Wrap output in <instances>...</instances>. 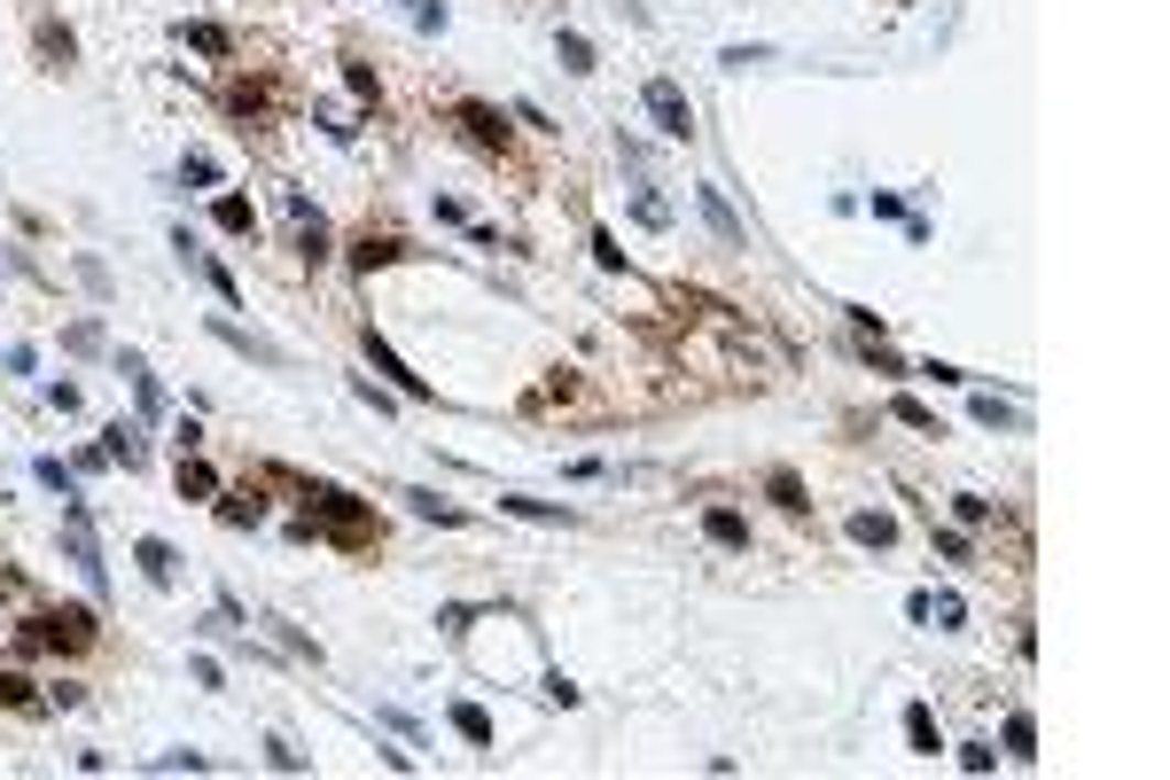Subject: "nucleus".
<instances>
[{
	"label": "nucleus",
	"mask_w": 1170,
	"mask_h": 780,
	"mask_svg": "<svg viewBox=\"0 0 1170 780\" xmlns=\"http://www.w3.org/2000/svg\"><path fill=\"white\" fill-rule=\"evenodd\" d=\"M297 499H305V515H297V539H328V547H383V515L359 499V492H343V484H297Z\"/></svg>",
	"instance_id": "f257e3e1"
},
{
	"label": "nucleus",
	"mask_w": 1170,
	"mask_h": 780,
	"mask_svg": "<svg viewBox=\"0 0 1170 780\" xmlns=\"http://www.w3.org/2000/svg\"><path fill=\"white\" fill-rule=\"evenodd\" d=\"M17 640L24 648H47V656H86L102 640V617L95 609H32L24 625H17Z\"/></svg>",
	"instance_id": "f03ea898"
},
{
	"label": "nucleus",
	"mask_w": 1170,
	"mask_h": 780,
	"mask_svg": "<svg viewBox=\"0 0 1170 780\" xmlns=\"http://www.w3.org/2000/svg\"><path fill=\"white\" fill-rule=\"evenodd\" d=\"M282 211L297 219V257H305V266H328V257H336V234H328L320 204H313L305 188H282Z\"/></svg>",
	"instance_id": "7ed1b4c3"
},
{
	"label": "nucleus",
	"mask_w": 1170,
	"mask_h": 780,
	"mask_svg": "<svg viewBox=\"0 0 1170 780\" xmlns=\"http://www.w3.org/2000/svg\"><path fill=\"white\" fill-rule=\"evenodd\" d=\"M641 102H648V118H656V133H664V141H687V133H695V102H687V86H679V78H648V86H641Z\"/></svg>",
	"instance_id": "20e7f679"
},
{
	"label": "nucleus",
	"mask_w": 1170,
	"mask_h": 780,
	"mask_svg": "<svg viewBox=\"0 0 1170 780\" xmlns=\"http://www.w3.org/2000/svg\"><path fill=\"white\" fill-rule=\"evenodd\" d=\"M453 125H461L477 149H492V156H507V149H515V125H507L492 102H461V110H453Z\"/></svg>",
	"instance_id": "39448f33"
},
{
	"label": "nucleus",
	"mask_w": 1170,
	"mask_h": 780,
	"mask_svg": "<svg viewBox=\"0 0 1170 780\" xmlns=\"http://www.w3.org/2000/svg\"><path fill=\"white\" fill-rule=\"evenodd\" d=\"M359 343H368V360H375V375H391V383H398L406 398H429V375H414V367H406V360L391 352V336H383L375 320H368V328H359Z\"/></svg>",
	"instance_id": "423d86ee"
},
{
	"label": "nucleus",
	"mask_w": 1170,
	"mask_h": 780,
	"mask_svg": "<svg viewBox=\"0 0 1170 780\" xmlns=\"http://www.w3.org/2000/svg\"><path fill=\"white\" fill-rule=\"evenodd\" d=\"M398 257H414V242L391 234V227H368L351 242V274H383V266H398Z\"/></svg>",
	"instance_id": "0eeeda50"
},
{
	"label": "nucleus",
	"mask_w": 1170,
	"mask_h": 780,
	"mask_svg": "<svg viewBox=\"0 0 1170 780\" xmlns=\"http://www.w3.org/2000/svg\"><path fill=\"white\" fill-rule=\"evenodd\" d=\"M702 539L726 547V554H750V515L742 507H702Z\"/></svg>",
	"instance_id": "6e6552de"
},
{
	"label": "nucleus",
	"mask_w": 1170,
	"mask_h": 780,
	"mask_svg": "<svg viewBox=\"0 0 1170 780\" xmlns=\"http://www.w3.org/2000/svg\"><path fill=\"white\" fill-rule=\"evenodd\" d=\"M227 110H234L242 125H258L265 110H274V86H265V78H234V86H227Z\"/></svg>",
	"instance_id": "1a4fd4ad"
},
{
	"label": "nucleus",
	"mask_w": 1170,
	"mask_h": 780,
	"mask_svg": "<svg viewBox=\"0 0 1170 780\" xmlns=\"http://www.w3.org/2000/svg\"><path fill=\"white\" fill-rule=\"evenodd\" d=\"M32 40H40V63H47V70H70V63H78V40H70V24L40 17V32H32Z\"/></svg>",
	"instance_id": "9d476101"
},
{
	"label": "nucleus",
	"mask_w": 1170,
	"mask_h": 780,
	"mask_svg": "<svg viewBox=\"0 0 1170 780\" xmlns=\"http://www.w3.org/2000/svg\"><path fill=\"white\" fill-rule=\"evenodd\" d=\"M695 204H702V219H710V234H718V242H726V250H742V242H750V234H742V219L726 211V196H718V188H695Z\"/></svg>",
	"instance_id": "9b49d317"
},
{
	"label": "nucleus",
	"mask_w": 1170,
	"mask_h": 780,
	"mask_svg": "<svg viewBox=\"0 0 1170 780\" xmlns=\"http://www.w3.org/2000/svg\"><path fill=\"white\" fill-rule=\"evenodd\" d=\"M211 227L242 242V234H258V204H250V196H219V204H211Z\"/></svg>",
	"instance_id": "f8f14e48"
},
{
	"label": "nucleus",
	"mask_w": 1170,
	"mask_h": 780,
	"mask_svg": "<svg viewBox=\"0 0 1170 780\" xmlns=\"http://www.w3.org/2000/svg\"><path fill=\"white\" fill-rule=\"evenodd\" d=\"M219 524H265V492H258V484L219 492Z\"/></svg>",
	"instance_id": "ddd939ff"
},
{
	"label": "nucleus",
	"mask_w": 1170,
	"mask_h": 780,
	"mask_svg": "<svg viewBox=\"0 0 1170 780\" xmlns=\"http://www.w3.org/2000/svg\"><path fill=\"white\" fill-rule=\"evenodd\" d=\"M500 507H507V515H523V524H578L570 507H555V499H531V492H500Z\"/></svg>",
	"instance_id": "4468645a"
},
{
	"label": "nucleus",
	"mask_w": 1170,
	"mask_h": 780,
	"mask_svg": "<svg viewBox=\"0 0 1170 780\" xmlns=\"http://www.w3.org/2000/svg\"><path fill=\"white\" fill-rule=\"evenodd\" d=\"M555 63H562L570 78H593V70H601V63H593V40H586V32H555Z\"/></svg>",
	"instance_id": "2eb2a0df"
},
{
	"label": "nucleus",
	"mask_w": 1170,
	"mask_h": 780,
	"mask_svg": "<svg viewBox=\"0 0 1170 780\" xmlns=\"http://www.w3.org/2000/svg\"><path fill=\"white\" fill-rule=\"evenodd\" d=\"M133 562H141V578H149V585H172V578H179V554H172L164 539H141V547H133Z\"/></svg>",
	"instance_id": "dca6fc26"
},
{
	"label": "nucleus",
	"mask_w": 1170,
	"mask_h": 780,
	"mask_svg": "<svg viewBox=\"0 0 1170 780\" xmlns=\"http://www.w3.org/2000/svg\"><path fill=\"white\" fill-rule=\"evenodd\" d=\"M906 741H914V757H937V749H944V734H937V711H929V703H906Z\"/></svg>",
	"instance_id": "f3484780"
},
{
	"label": "nucleus",
	"mask_w": 1170,
	"mask_h": 780,
	"mask_svg": "<svg viewBox=\"0 0 1170 780\" xmlns=\"http://www.w3.org/2000/svg\"><path fill=\"white\" fill-rule=\"evenodd\" d=\"M851 539H859V547H874V554H882V547H889V539H897V515H882V507H859V515H851Z\"/></svg>",
	"instance_id": "a211bd4d"
},
{
	"label": "nucleus",
	"mask_w": 1170,
	"mask_h": 780,
	"mask_svg": "<svg viewBox=\"0 0 1170 780\" xmlns=\"http://www.w3.org/2000/svg\"><path fill=\"white\" fill-rule=\"evenodd\" d=\"M102 453H110V461H125V469H141V461H149V446H141V429H133V421H110V429H102Z\"/></svg>",
	"instance_id": "6ab92c4d"
},
{
	"label": "nucleus",
	"mask_w": 1170,
	"mask_h": 780,
	"mask_svg": "<svg viewBox=\"0 0 1170 780\" xmlns=\"http://www.w3.org/2000/svg\"><path fill=\"white\" fill-rule=\"evenodd\" d=\"M765 499H773V507H788V515L812 507V492H803V476H796V469H773V476H765Z\"/></svg>",
	"instance_id": "aec40b11"
},
{
	"label": "nucleus",
	"mask_w": 1170,
	"mask_h": 780,
	"mask_svg": "<svg viewBox=\"0 0 1170 780\" xmlns=\"http://www.w3.org/2000/svg\"><path fill=\"white\" fill-rule=\"evenodd\" d=\"M118 367H125V383H133V398H141V414H164V391H156V375H149V360H141V352H125Z\"/></svg>",
	"instance_id": "412c9836"
},
{
	"label": "nucleus",
	"mask_w": 1170,
	"mask_h": 780,
	"mask_svg": "<svg viewBox=\"0 0 1170 780\" xmlns=\"http://www.w3.org/2000/svg\"><path fill=\"white\" fill-rule=\"evenodd\" d=\"M211 336H219V343H234V352H242V360H265V367H274V360H282V352H274V343H258V336H250V328H234V320H211Z\"/></svg>",
	"instance_id": "4be33fe9"
},
{
	"label": "nucleus",
	"mask_w": 1170,
	"mask_h": 780,
	"mask_svg": "<svg viewBox=\"0 0 1170 780\" xmlns=\"http://www.w3.org/2000/svg\"><path fill=\"white\" fill-rule=\"evenodd\" d=\"M453 734L461 741H477V749H492L500 734H492V711H477V703H453Z\"/></svg>",
	"instance_id": "5701e85b"
},
{
	"label": "nucleus",
	"mask_w": 1170,
	"mask_h": 780,
	"mask_svg": "<svg viewBox=\"0 0 1170 780\" xmlns=\"http://www.w3.org/2000/svg\"><path fill=\"white\" fill-rule=\"evenodd\" d=\"M179 499H219V476L196 453H179Z\"/></svg>",
	"instance_id": "b1692460"
},
{
	"label": "nucleus",
	"mask_w": 1170,
	"mask_h": 780,
	"mask_svg": "<svg viewBox=\"0 0 1170 780\" xmlns=\"http://www.w3.org/2000/svg\"><path fill=\"white\" fill-rule=\"evenodd\" d=\"M179 40H188L196 55H234V32H227V24H179Z\"/></svg>",
	"instance_id": "393cba45"
},
{
	"label": "nucleus",
	"mask_w": 1170,
	"mask_h": 780,
	"mask_svg": "<svg viewBox=\"0 0 1170 780\" xmlns=\"http://www.w3.org/2000/svg\"><path fill=\"white\" fill-rule=\"evenodd\" d=\"M343 86H351V102H368V110H383V78H375L368 63H343Z\"/></svg>",
	"instance_id": "a878e982"
},
{
	"label": "nucleus",
	"mask_w": 1170,
	"mask_h": 780,
	"mask_svg": "<svg viewBox=\"0 0 1170 780\" xmlns=\"http://www.w3.org/2000/svg\"><path fill=\"white\" fill-rule=\"evenodd\" d=\"M179 180H188V188H219V156H211V149H188V156H179Z\"/></svg>",
	"instance_id": "bb28decb"
},
{
	"label": "nucleus",
	"mask_w": 1170,
	"mask_h": 780,
	"mask_svg": "<svg viewBox=\"0 0 1170 780\" xmlns=\"http://www.w3.org/2000/svg\"><path fill=\"white\" fill-rule=\"evenodd\" d=\"M889 414L906 421V429H921V438H944V421H937V414H929L921 398H889Z\"/></svg>",
	"instance_id": "cd10ccee"
},
{
	"label": "nucleus",
	"mask_w": 1170,
	"mask_h": 780,
	"mask_svg": "<svg viewBox=\"0 0 1170 780\" xmlns=\"http://www.w3.org/2000/svg\"><path fill=\"white\" fill-rule=\"evenodd\" d=\"M398 499H406L414 515H429V524H469V515H461V507H445L437 492H398Z\"/></svg>",
	"instance_id": "c85d7f7f"
},
{
	"label": "nucleus",
	"mask_w": 1170,
	"mask_h": 780,
	"mask_svg": "<svg viewBox=\"0 0 1170 780\" xmlns=\"http://www.w3.org/2000/svg\"><path fill=\"white\" fill-rule=\"evenodd\" d=\"M1007 749H1015V757H1038V718H1030V711H1007Z\"/></svg>",
	"instance_id": "c756f323"
},
{
	"label": "nucleus",
	"mask_w": 1170,
	"mask_h": 780,
	"mask_svg": "<svg viewBox=\"0 0 1170 780\" xmlns=\"http://www.w3.org/2000/svg\"><path fill=\"white\" fill-rule=\"evenodd\" d=\"M0 703H9V711H40V695H32L24 671H0Z\"/></svg>",
	"instance_id": "7c9ffc66"
},
{
	"label": "nucleus",
	"mask_w": 1170,
	"mask_h": 780,
	"mask_svg": "<svg viewBox=\"0 0 1170 780\" xmlns=\"http://www.w3.org/2000/svg\"><path fill=\"white\" fill-rule=\"evenodd\" d=\"M929 617H937L944 633H960V625H967V601H960V593H937V601H929Z\"/></svg>",
	"instance_id": "2f4dec72"
},
{
	"label": "nucleus",
	"mask_w": 1170,
	"mask_h": 780,
	"mask_svg": "<svg viewBox=\"0 0 1170 780\" xmlns=\"http://www.w3.org/2000/svg\"><path fill=\"white\" fill-rule=\"evenodd\" d=\"M156 772H211V757H204V749H164Z\"/></svg>",
	"instance_id": "473e14b6"
},
{
	"label": "nucleus",
	"mask_w": 1170,
	"mask_h": 780,
	"mask_svg": "<svg viewBox=\"0 0 1170 780\" xmlns=\"http://www.w3.org/2000/svg\"><path fill=\"white\" fill-rule=\"evenodd\" d=\"M63 352H102V328H95V320H70V328H63Z\"/></svg>",
	"instance_id": "72a5a7b5"
},
{
	"label": "nucleus",
	"mask_w": 1170,
	"mask_h": 780,
	"mask_svg": "<svg viewBox=\"0 0 1170 780\" xmlns=\"http://www.w3.org/2000/svg\"><path fill=\"white\" fill-rule=\"evenodd\" d=\"M975 421H992V429H1007V421H1015V406H1007V398H992V391H975Z\"/></svg>",
	"instance_id": "f704fd0d"
},
{
	"label": "nucleus",
	"mask_w": 1170,
	"mask_h": 780,
	"mask_svg": "<svg viewBox=\"0 0 1170 780\" xmlns=\"http://www.w3.org/2000/svg\"><path fill=\"white\" fill-rule=\"evenodd\" d=\"M952 515H960V524L975 531V524H992V499H975V492H960V499H952Z\"/></svg>",
	"instance_id": "c9c22d12"
},
{
	"label": "nucleus",
	"mask_w": 1170,
	"mask_h": 780,
	"mask_svg": "<svg viewBox=\"0 0 1170 780\" xmlns=\"http://www.w3.org/2000/svg\"><path fill=\"white\" fill-rule=\"evenodd\" d=\"M313 125H320L328 141H351V133H359V125H343V110H328V102H313Z\"/></svg>",
	"instance_id": "e433bc0d"
},
{
	"label": "nucleus",
	"mask_w": 1170,
	"mask_h": 780,
	"mask_svg": "<svg viewBox=\"0 0 1170 780\" xmlns=\"http://www.w3.org/2000/svg\"><path fill=\"white\" fill-rule=\"evenodd\" d=\"M32 476H40V484H47V492H63V499H78V484H70V469H63V461H40V469H32Z\"/></svg>",
	"instance_id": "4c0bfd02"
},
{
	"label": "nucleus",
	"mask_w": 1170,
	"mask_h": 780,
	"mask_svg": "<svg viewBox=\"0 0 1170 780\" xmlns=\"http://www.w3.org/2000/svg\"><path fill=\"white\" fill-rule=\"evenodd\" d=\"M593 257H601V266H609V274H616V266H624V242H616V234H609V227H593Z\"/></svg>",
	"instance_id": "58836bf2"
},
{
	"label": "nucleus",
	"mask_w": 1170,
	"mask_h": 780,
	"mask_svg": "<svg viewBox=\"0 0 1170 780\" xmlns=\"http://www.w3.org/2000/svg\"><path fill=\"white\" fill-rule=\"evenodd\" d=\"M429 211H437L445 227H469V204H461V196H429Z\"/></svg>",
	"instance_id": "ea45409f"
},
{
	"label": "nucleus",
	"mask_w": 1170,
	"mask_h": 780,
	"mask_svg": "<svg viewBox=\"0 0 1170 780\" xmlns=\"http://www.w3.org/2000/svg\"><path fill=\"white\" fill-rule=\"evenodd\" d=\"M960 765H967V772H992V765H999V749H992V741H967V749H960Z\"/></svg>",
	"instance_id": "a19ab883"
},
{
	"label": "nucleus",
	"mask_w": 1170,
	"mask_h": 780,
	"mask_svg": "<svg viewBox=\"0 0 1170 780\" xmlns=\"http://www.w3.org/2000/svg\"><path fill=\"white\" fill-rule=\"evenodd\" d=\"M265 757H274V772H305V749H289V741H265Z\"/></svg>",
	"instance_id": "79ce46f5"
},
{
	"label": "nucleus",
	"mask_w": 1170,
	"mask_h": 780,
	"mask_svg": "<svg viewBox=\"0 0 1170 780\" xmlns=\"http://www.w3.org/2000/svg\"><path fill=\"white\" fill-rule=\"evenodd\" d=\"M47 406H55V414H78V383H47Z\"/></svg>",
	"instance_id": "37998d69"
},
{
	"label": "nucleus",
	"mask_w": 1170,
	"mask_h": 780,
	"mask_svg": "<svg viewBox=\"0 0 1170 780\" xmlns=\"http://www.w3.org/2000/svg\"><path fill=\"white\" fill-rule=\"evenodd\" d=\"M937 554H944V562H967V531H937Z\"/></svg>",
	"instance_id": "c03bdc74"
},
{
	"label": "nucleus",
	"mask_w": 1170,
	"mask_h": 780,
	"mask_svg": "<svg viewBox=\"0 0 1170 780\" xmlns=\"http://www.w3.org/2000/svg\"><path fill=\"white\" fill-rule=\"evenodd\" d=\"M9 585H17V578H9V570H0V593H9Z\"/></svg>",
	"instance_id": "a18cd8bd"
}]
</instances>
